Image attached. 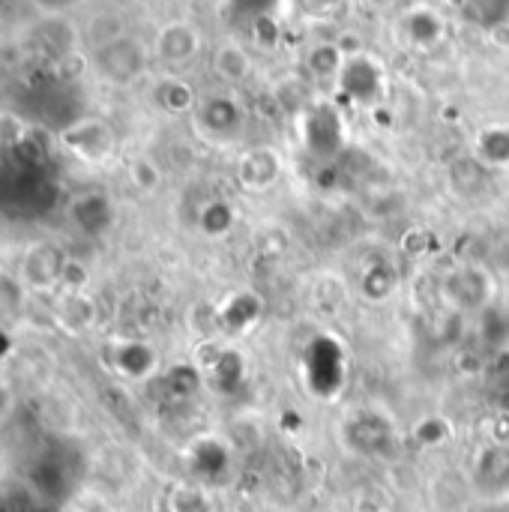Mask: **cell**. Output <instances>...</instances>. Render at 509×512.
<instances>
[{
	"mask_svg": "<svg viewBox=\"0 0 509 512\" xmlns=\"http://www.w3.org/2000/svg\"><path fill=\"white\" fill-rule=\"evenodd\" d=\"M402 33L417 48H432L444 36V18L432 6H414L402 15Z\"/></svg>",
	"mask_w": 509,
	"mask_h": 512,
	"instance_id": "cell-16",
	"label": "cell"
},
{
	"mask_svg": "<svg viewBox=\"0 0 509 512\" xmlns=\"http://www.w3.org/2000/svg\"><path fill=\"white\" fill-rule=\"evenodd\" d=\"M450 183L459 195H480L486 189V162L480 156H462L450 165Z\"/></svg>",
	"mask_w": 509,
	"mask_h": 512,
	"instance_id": "cell-19",
	"label": "cell"
},
{
	"mask_svg": "<svg viewBox=\"0 0 509 512\" xmlns=\"http://www.w3.org/2000/svg\"><path fill=\"white\" fill-rule=\"evenodd\" d=\"M168 512H210V501L195 486H177L168 498Z\"/></svg>",
	"mask_w": 509,
	"mask_h": 512,
	"instance_id": "cell-25",
	"label": "cell"
},
{
	"mask_svg": "<svg viewBox=\"0 0 509 512\" xmlns=\"http://www.w3.org/2000/svg\"><path fill=\"white\" fill-rule=\"evenodd\" d=\"M57 141L72 159H78L84 165H105L117 153L114 126L93 114H84V117H75L72 123H66L57 132Z\"/></svg>",
	"mask_w": 509,
	"mask_h": 512,
	"instance_id": "cell-2",
	"label": "cell"
},
{
	"mask_svg": "<svg viewBox=\"0 0 509 512\" xmlns=\"http://www.w3.org/2000/svg\"><path fill=\"white\" fill-rule=\"evenodd\" d=\"M477 486L489 495L509 489V447H492L477 462Z\"/></svg>",
	"mask_w": 509,
	"mask_h": 512,
	"instance_id": "cell-18",
	"label": "cell"
},
{
	"mask_svg": "<svg viewBox=\"0 0 509 512\" xmlns=\"http://www.w3.org/2000/svg\"><path fill=\"white\" fill-rule=\"evenodd\" d=\"M465 18L483 30H498L501 24H509V0H465Z\"/></svg>",
	"mask_w": 509,
	"mask_h": 512,
	"instance_id": "cell-22",
	"label": "cell"
},
{
	"mask_svg": "<svg viewBox=\"0 0 509 512\" xmlns=\"http://www.w3.org/2000/svg\"><path fill=\"white\" fill-rule=\"evenodd\" d=\"M345 54L339 48L336 39H318L309 45L306 57H303V66H306V75L312 84H330V81H339L342 69H345Z\"/></svg>",
	"mask_w": 509,
	"mask_h": 512,
	"instance_id": "cell-14",
	"label": "cell"
},
{
	"mask_svg": "<svg viewBox=\"0 0 509 512\" xmlns=\"http://www.w3.org/2000/svg\"><path fill=\"white\" fill-rule=\"evenodd\" d=\"M303 129H306V138L312 144V150H321V153H333L339 144H342V120L336 114L333 105L327 102H312L306 111H303Z\"/></svg>",
	"mask_w": 509,
	"mask_h": 512,
	"instance_id": "cell-9",
	"label": "cell"
},
{
	"mask_svg": "<svg viewBox=\"0 0 509 512\" xmlns=\"http://www.w3.org/2000/svg\"><path fill=\"white\" fill-rule=\"evenodd\" d=\"M153 57L168 69H183L201 54V30L186 18L165 21L153 36Z\"/></svg>",
	"mask_w": 509,
	"mask_h": 512,
	"instance_id": "cell-5",
	"label": "cell"
},
{
	"mask_svg": "<svg viewBox=\"0 0 509 512\" xmlns=\"http://www.w3.org/2000/svg\"><path fill=\"white\" fill-rule=\"evenodd\" d=\"M447 297L459 309H480L492 300V276L480 267H462L450 276Z\"/></svg>",
	"mask_w": 509,
	"mask_h": 512,
	"instance_id": "cell-12",
	"label": "cell"
},
{
	"mask_svg": "<svg viewBox=\"0 0 509 512\" xmlns=\"http://www.w3.org/2000/svg\"><path fill=\"white\" fill-rule=\"evenodd\" d=\"M396 288H399V273H396L390 264H384V261L369 264V267L363 270V276H360V291H363V297L372 300V303L387 300Z\"/></svg>",
	"mask_w": 509,
	"mask_h": 512,
	"instance_id": "cell-20",
	"label": "cell"
},
{
	"mask_svg": "<svg viewBox=\"0 0 509 512\" xmlns=\"http://www.w3.org/2000/svg\"><path fill=\"white\" fill-rule=\"evenodd\" d=\"M90 288V267L78 258H69L66 267H63V276H60V291H72V294H81Z\"/></svg>",
	"mask_w": 509,
	"mask_h": 512,
	"instance_id": "cell-27",
	"label": "cell"
},
{
	"mask_svg": "<svg viewBox=\"0 0 509 512\" xmlns=\"http://www.w3.org/2000/svg\"><path fill=\"white\" fill-rule=\"evenodd\" d=\"M150 96H153V102H156L159 111L174 114V117L192 114L195 105H198L195 87L186 78H180V75H162V78H156Z\"/></svg>",
	"mask_w": 509,
	"mask_h": 512,
	"instance_id": "cell-15",
	"label": "cell"
},
{
	"mask_svg": "<svg viewBox=\"0 0 509 512\" xmlns=\"http://www.w3.org/2000/svg\"><path fill=\"white\" fill-rule=\"evenodd\" d=\"M30 126L24 117H18L15 111H0V147L3 150H15L24 144Z\"/></svg>",
	"mask_w": 509,
	"mask_h": 512,
	"instance_id": "cell-26",
	"label": "cell"
},
{
	"mask_svg": "<svg viewBox=\"0 0 509 512\" xmlns=\"http://www.w3.org/2000/svg\"><path fill=\"white\" fill-rule=\"evenodd\" d=\"M72 225L87 237H102L114 225V201L105 192H84L69 204Z\"/></svg>",
	"mask_w": 509,
	"mask_h": 512,
	"instance_id": "cell-8",
	"label": "cell"
},
{
	"mask_svg": "<svg viewBox=\"0 0 509 512\" xmlns=\"http://www.w3.org/2000/svg\"><path fill=\"white\" fill-rule=\"evenodd\" d=\"M126 33H129V27H126L123 12L105 6V9L93 12V15L84 21V27H81V42L93 51V48H102V45H108V42L126 36Z\"/></svg>",
	"mask_w": 509,
	"mask_h": 512,
	"instance_id": "cell-17",
	"label": "cell"
},
{
	"mask_svg": "<svg viewBox=\"0 0 509 512\" xmlns=\"http://www.w3.org/2000/svg\"><path fill=\"white\" fill-rule=\"evenodd\" d=\"M255 39H258L261 45H276V39H279L276 21L267 18V15H258V18H255Z\"/></svg>",
	"mask_w": 509,
	"mask_h": 512,
	"instance_id": "cell-30",
	"label": "cell"
},
{
	"mask_svg": "<svg viewBox=\"0 0 509 512\" xmlns=\"http://www.w3.org/2000/svg\"><path fill=\"white\" fill-rule=\"evenodd\" d=\"M477 153L486 165H509V126L492 123L477 138Z\"/></svg>",
	"mask_w": 509,
	"mask_h": 512,
	"instance_id": "cell-21",
	"label": "cell"
},
{
	"mask_svg": "<svg viewBox=\"0 0 509 512\" xmlns=\"http://www.w3.org/2000/svg\"><path fill=\"white\" fill-rule=\"evenodd\" d=\"M126 177L138 192H156L162 186V168L150 156H135L126 162Z\"/></svg>",
	"mask_w": 509,
	"mask_h": 512,
	"instance_id": "cell-24",
	"label": "cell"
},
{
	"mask_svg": "<svg viewBox=\"0 0 509 512\" xmlns=\"http://www.w3.org/2000/svg\"><path fill=\"white\" fill-rule=\"evenodd\" d=\"M282 174V159L273 147H252L243 153L240 159V168H237V177L246 189L252 192H264L270 189Z\"/></svg>",
	"mask_w": 509,
	"mask_h": 512,
	"instance_id": "cell-11",
	"label": "cell"
},
{
	"mask_svg": "<svg viewBox=\"0 0 509 512\" xmlns=\"http://www.w3.org/2000/svg\"><path fill=\"white\" fill-rule=\"evenodd\" d=\"M69 255L51 243V240H36L30 243L21 258H18V267H15V279L24 291L30 294H51V291H60V276H63V267H66Z\"/></svg>",
	"mask_w": 509,
	"mask_h": 512,
	"instance_id": "cell-3",
	"label": "cell"
},
{
	"mask_svg": "<svg viewBox=\"0 0 509 512\" xmlns=\"http://www.w3.org/2000/svg\"><path fill=\"white\" fill-rule=\"evenodd\" d=\"M231 225H234V207H231L228 201H222V198L207 201V204L198 210V228H201V234H207V237H222V234H228Z\"/></svg>",
	"mask_w": 509,
	"mask_h": 512,
	"instance_id": "cell-23",
	"label": "cell"
},
{
	"mask_svg": "<svg viewBox=\"0 0 509 512\" xmlns=\"http://www.w3.org/2000/svg\"><path fill=\"white\" fill-rule=\"evenodd\" d=\"M396 0H369V6H375V9H390Z\"/></svg>",
	"mask_w": 509,
	"mask_h": 512,
	"instance_id": "cell-32",
	"label": "cell"
},
{
	"mask_svg": "<svg viewBox=\"0 0 509 512\" xmlns=\"http://www.w3.org/2000/svg\"><path fill=\"white\" fill-rule=\"evenodd\" d=\"M60 294H63V297H60L57 306H54V324H57L63 333H69V336H81V333L93 330L96 321H99V309H96L93 297H90L87 291H81V294L60 291Z\"/></svg>",
	"mask_w": 509,
	"mask_h": 512,
	"instance_id": "cell-10",
	"label": "cell"
},
{
	"mask_svg": "<svg viewBox=\"0 0 509 512\" xmlns=\"http://www.w3.org/2000/svg\"><path fill=\"white\" fill-rule=\"evenodd\" d=\"M150 57H153V48L135 33H126L102 48H93L90 69L111 87H132L135 81L147 75Z\"/></svg>",
	"mask_w": 509,
	"mask_h": 512,
	"instance_id": "cell-1",
	"label": "cell"
},
{
	"mask_svg": "<svg viewBox=\"0 0 509 512\" xmlns=\"http://www.w3.org/2000/svg\"><path fill=\"white\" fill-rule=\"evenodd\" d=\"M15 408H18V396H15V387L0 375V426L15 414Z\"/></svg>",
	"mask_w": 509,
	"mask_h": 512,
	"instance_id": "cell-29",
	"label": "cell"
},
{
	"mask_svg": "<svg viewBox=\"0 0 509 512\" xmlns=\"http://www.w3.org/2000/svg\"><path fill=\"white\" fill-rule=\"evenodd\" d=\"M192 123H195V129L204 138L228 144V141H234L243 132L246 111H243L237 96H231V93H210V96L198 99V105L192 111Z\"/></svg>",
	"mask_w": 509,
	"mask_h": 512,
	"instance_id": "cell-4",
	"label": "cell"
},
{
	"mask_svg": "<svg viewBox=\"0 0 509 512\" xmlns=\"http://www.w3.org/2000/svg\"><path fill=\"white\" fill-rule=\"evenodd\" d=\"M339 87L345 96H351L360 105H375L384 96V69L369 57L357 54L345 60V69L339 75Z\"/></svg>",
	"mask_w": 509,
	"mask_h": 512,
	"instance_id": "cell-7",
	"label": "cell"
},
{
	"mask_svg": "<svg viewBox=\"0 0 509 512\" xmlns=\"http://www.w3.org/2000/svg\"><path fill=\"white\" fill-rule=\"evenodd\" d=\"M42 18H63L69 12H75L84 0H27Z\"/></svg>",
	"mask_w": 509,
	"mask_h": 512,
	"instance_id": "cell-28",
	"label": "cell"
},
{
	"mask_svg": "<svg viewBox=\"0 0 509 512\" xmlns=\"http://www.w3.org/2000/svg\"><path fill=\"white\" fill-rule=\"evenodd\" d=\"M303 3H306V9H309V12H315V15H321V18H324V15H330V12L336 9V3H339V0H303Z\"/></svg>",
	"mask_w": 509,
	"mask_h": 512,
	"instance_id": "cell-31",
	"label": "cell"
},
{
	"mask_svg": "<svg viewBox=\"0 0 509 512\" xmlns=\"http://www.w3.org/2000/svg\"><path fill=\"white\" fill-rule=\"evenodd\" d=\"M210 66H213V75H216L222 84H228V87H237V84L249 81V78H252V69H255L252 54H249L240 42H231V39H228V42H219V45L213 48Z\"/></svg>",
	"mask_w": 509,
	"mask_h": 512,
	"instance_id": "cell-13",
	"label": "cell"
},
{
	"mask_svg": "<svg viewBox=\"0 0 509 512\" xmlns=\"http://www.w3.org/2000/svg\"><path fill=\"white\" fill-rule=\"evenodd\" d=\"M108 366L123 381H147L159 369V354L153 345L141 339H114L105 348Z\"/></svg>",
	"mask_w": 509,
	"mask_h": 512,
	"instance_id": "cell-6",
	"label": "cell"
}]
</instances>
